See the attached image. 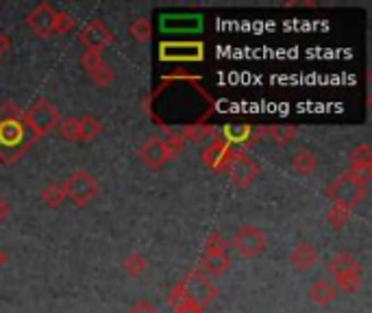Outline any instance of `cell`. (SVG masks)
<instances>
[{
  "label": "cell",
  "mask_w": 372,
  "mask_h": 313,
  "mask_svg": "<svg viewBox=\"0 0 372 313\" xmlns=\"http://www.w3.org/2000/svg\"><path fill=\"white\" fill-rule=\"evenodd\" d=\"M327 196L333 205H342L352 211L368 196V187L357 183L348 172H342L327 185Z\"/></svg>",
  "instance_id": "6da1fadb"
},
{
  "label": "cell",
  "mask_w": 372,
  "mask_h": 313,
  "mask_svg": "<svg viewBox=\"0 0 372 313\" xmlns=\"http://www.w3.org/2000/svg\"><path fill=\"white\" fill-rule=\"evenodd\" d=\"M22 122L33 131V140H37L39 135H46L55 126L62 122V113L57 111V107L48 101V98H39L33 103L29 111L22 113Z\"/></svg>",
  "instance_id": "7a4b0ae2"
},
{
  "label": "cell",
  "mask_w": 372,
  "mask_h": 313,
  "mask_svg": "<svg viewBox=\"0 0 372 313\" xmlns=\"http://www.w3.org/2000/svg\"><path fill=\"white\" fill-rule=\"evenodd\" d=\"M179 283L183 285V289L187 293V300L194 303V305H199V307H203V309L209 303H213L215 298H218V293H220L218 287L211 283V279L205 277V274L199 268L187 272Z\"/></svg>",
  "instance_id": "3957f363"
},
{
  "label": "cell",
  "mask_w": 372,
  "mask_h": 313,
  "mask_svg": "<svg viewBox=\"0 0 372 313\" xmlns=\"http://www.w3.org/2000/svg\"><path fill=\"white\" fill-rule=\"evenodd\" d=\"M62 185L66 191V198H70L76 207H85L98 194L96 179L85 170H74Z\"/></svg>",
  "instance_id": "277c9868"
},
{
  "label": "cell",
  "mask_w": 372,
  "mask_h": 313,
  "mask_svg": "<svg viewBox=\"0 0 372 313\" xmlns=\"http://www.w3.org/2000/svg\"><path fill=\"white\" fill-rule=\"evenodd\" d=\"M224 172L229 174V179L233 181V185L246 189V187H250L255 183V179H257L259 166L244 150H238V152L233 150L231 159H229V166H227Z\"/></svg>",
  "instance_id": "5b68a950"
},
{
  "label": "cell",
  "mask_w": 372,
  "mask_h": 313,
  "mask_svg": "<svg viewBox=\"0 0 372 313\" xmlns=\"http://www.w3.org/2000/svg\"><path fill=\"white\" fill-rule=\"evenodd\" d=\"M233 248L238 250L244 259L259 257L266 248V233L255 224H244L238 233H235Z\"/></svg>",
  "instance_id": "8992f818"
},
{
  "label": "cell",
  "mask_w": 372,
  "mask_h": 313,
  "mask_svg": "<svg viewBox=\"0 0 372 313\" xmlns=\"http://www.w3.org/2000/svg\"><path fill=\"white\" fill-rule=\"evenodd\" d=\"M113 37H115L113 31L98 17L90 20V22L81 29V33H78V39H81V44L90 52H103L107 46H111Z\"/></svg>",
  "instance_id": "52a82bcc"
},
{
  "label": "cell",
  "mask_w": 372,
  "mask_h": 313,
  "mask_svg": "<svg viewBox=\"0 0 372 313\" xmlns=\"http://www.w3.org/2000/svg\"><path fill=\"white\" fill-rule=\"evenodd\" d=\"M205 46L201 42H166L159 46L162 61H203Z\"/></svg>",
  "instance_id": "ba28073f"
},
{
  "label": "cell",
  "mask_w": 372,
  "mask_h": 313,
  "mask_svg": "<svg viewBox=\"0 0 372 313\" xmlns=\"http://www.w3.org/2000/svg\"><path fill=\"white\" fill-rule=\"evenodd\" d=\"M233 154V148L222 140L220 135H215L211 144L203 150V163L209 168V170H215V172H224L227 166H229V159Z\"/></svg>",
  "instance_id": "9c48e42d"
},
{
  "label": "cell",
  "mask_w": 372,
  "mask_h": 313,
  "mask_svg": "<svg viewBox=\"0 0 372 313\" xmlns=\"http://www.w3.org/2000/svg\"><path fill=\"white\" fill-rule=\"evenodd\" d=\"M137 154H140L142 163H146L152 170H159V168H164L170 161L168 150H166V146L162 142V137H157V135L148 137V140L140 146V150H137Z\"/></svg>",
  "instance_id": "30bf717a"
},
{
  "label": "cell",
  "mask_w": 372,
  "mask_h": 313,
  "mask_svg": "<svg viewBox=\"0 0 372 313\" xmlns=\"http://www.w3.org/2000/svg\"><path fill=\"white\" fill-rule=\"evenodd\" d=\"M55 7L50 3L37 5L29 15H27V24L37 37H50L52 35V20H55Z\"/></svg>",
  "instance_id": "8fae6325"
},
{
  "label": "cell",
  "mask_w": 372,
  "mask_h": 313,
  "mask_svg": "<svg viewBox=\"0 0 372 313\" xmlns=\"http://www.w3.org/2000/svg\"><path fill=\"white\" fill-rule=\"evenodd\" d=\"M289 261L299 272H309L313 265L318 263V252L309 242H299L289 254Z\"/></svg>",
  "instance_id": "7c38bea8"
},
{
  "label": "cell",
  "mask_w": 372,
  "mask_h": 313,
  "mask_svg": "<svg viewBox=\"0 0 372 313\" xmlns=\"http://www.w3.org/2000/svg\"><path fill=\"white\" fill-rule=\"evenodd\" d=\"M327 270H329V274L333 279H338V277H344V274H348V272H359L362 263L352 257L350 252H336L327 261Z\"/></svg>",
  "instance_id": "4fadbf2b"
},
{
  "label": "cell",
  "mask_w": 372,
  "mask_h": 313,
  "mask_svg": "<svg viewBox=\"0 0 372 313\" xmlns=\"http://www.w3.org/2000/svg\"><path fill=\"white\" fill-rule=\"evenodd\" d=\"M336 298H338V289L327 279H320V281H316L309 287V300L313 305H318V307H327Z\"/></svg>",
  "instance_id": "5bb4252c"
},
{
  "label": "cell",
  "mask_w": 372,
  "mask_h": 313,
  "mask_svg": "<svg viewBox=\"0 0 372 313\" xmlns=\"http://www.w3.org/2000/svg\"><path fill=\"white\" fill-rule=\"evenodd\" d=\"M20 117H5V120L0 122V144L13 146L24 140V126L20 122Z\"/></svg>",
  "instance_id": "9a60e30c"
},
{
  "label": "cell",
  "mask_w": 372,
  "mask_h": 313,
  "mask_svg": "<svg viewBox=\"0 0 372 313\" xmlns=\"http://www.w3.org/2000/svg\"><path fill=\"white\" fill-rule=\"evenodd\" d=\"M231 261L227 254H203L201 259V272L209 279H218L229 270Z\"/></svg>",
  "instance_id": "2e32d148"
},
{
  "label": "cell",
  "mask_w": 372,
  "mask_h": 313,
  "mask_svg": "<svg viewBox=\"0 0 372 313\" xmlns=\"http://www.w3.org/2000/svg\"><path fill=\"white\" fill-rule=\"evenodd\" d=\"M262 133H266L270 137V142L279 148H285L294 142V137H296V129L292 124H272L268 129H264Z\"/></svg>",
  "instance_id": "e0dca14e"
},
{
  "label": "cell",
  "mask_w": 372,
  "mask_h": 313,
  "mask_svg": "<svg viewBox=\"0 0 372 313\" xmlns=\"http://www.w3.org/2000/svg\"><path fill=\"white\" fill-rule=\"evenodd\" d=\"M316 166H318L316 154H313L311 150H299L292 156V168L301 176H311L313 172H316Z\"/></svg>",
  "instance_id": "ac0fdd59"
},
{
  "label": "cell",
  "mask_w": 372,
  "mask_h": 313,
  "mask_svg": "<svg viewBox=\"0 0 372 313\" xmlns=\"http://www.w3.org/2000/svg\"><path fill=\"white\" fill-rule=\"evenodd\" d=\"M78 122H81V129H78V142H94L96 137L103 133V122L94 115L78 117Z\"/></svg>",
  "instance_id": "d6986e66"
},
{
  "label": "cell",
  "mask_w": 372,
  "mask_h": 313,
  "mask_svg": "<svg viewBox=\"0 0 372 313\" xmlns=\"http://www.w3.org/2000/svg\"><path fill=\"white\" fill-rule=\"evenodd\" d=\"M252 133H255V129H250L248 124H242V126H227V129H224V135H220V137H222V140H224L229 146H233V144H244V146H248Z\"/></svg>",
  "instance_id": "ffe728a7"
},
{
  "label": "cell",
  "mask_w": 372,
  "mask_h": 313,
  "mask_svg": "<svg viewBox=\"0 0 372 313\" xmlns=\"http://www.w3.org/2000/svg\"><path fill=\"white\" fill-rule=\"evenodd\" d=\"M146 268H148V261H146V257L142 252H131V254H127V259L122 261V270L133 279L142 277V274L146 272Z\"/></svg>",
  "instance_id": "44dd1931"
},
{
  "label": "cell",
  "mask_w": 372,
  "mask_h": 313,
  "mask_svg": "<svg viewBox=\"0 0 372 313\" xmlns=\"http://www.w3.org/2000/svg\"><path fill=\"white\" fill-rule=\"evenodd\" d=\"M333 285H336V289H342L344 293H357L364 285V274H362V270L348 272V274H344V277H338Z\"/></svg>",
  "instance_id": "7402d4cb"
},
{
  "label": "cell",
  "mask_w": 372,
  "mask_h": 313,
  "mask_svg": "<svg viewBox=\"0 0 372 313\" xmlns=\"http://www.w3.org/2000/svg\"><path fill=\"white\" fill-rule=\"evenodd\" d=\"M129 33H131V37L135 39V42H140V44H146L148 39H150V35H152V27H150V20L148 17H137V20H133L131 22V27H129Z\"/></svg>",
  "instance_id": "603a6c76"
},
{
  "label": "cell",
  "mask_w": 372,
  "mask_h": 313,
  "mask_svg": "<svg viewBox=\"0 0 372 313\" xmlns=\"http://www.w3.org/2000/svg\"><path fill=\"white\" fill-rule=\"evenodd\" d=\"M162 142H164V146L168 150L170 161L176 159V156H179L183 152V148H185V140L181 137V133H174V131H166V135L162 137Z\"/></svg>",
  "instance_id": "cb8c5ba5"
},
{
  "label": "cell",
  "mask_w": 372,
  "mask_h": 313,
  "mask_svg": "<svg viewBox=\"0 0 372 313\" xmlns=\"http://www.w3.org/2000/svg\"><path fill=\"white\" fill-rule=\"evenodd\" d=\"M42 201H44V205H48V207H59L64 201H66V191H64V185L62 183H50V185H46L44 187V191H42Z\"/></svg>",
  "instance_id": "d4e9b609"
},
{
  "label": "cell",
  "mask_w": 372,
  "mask_h": 313,
  "mask_svg": "<svg viewBox=\"0 0 372 313\" xmlns=\"http://www.w3.org/2000/svg\"><path fill=\"white\" fill-rule=\"evenodd\" d=\"M76 24V20L68 11H57L52 20V35H68Z\"/></svg>",
  "instance_id": "484cf974"
},
{
  "label": "cell",
  "mask_w": 372,
  "mask_h": 313,
  "mask_svg": "<svg viewBox=\"0 0 372 313\" xmlns=\"http://www.w3.org/2000/svg\"><path fill=\"white\" fill-rule=\"evenodd\" d=\"M348 220H350V209H346V207H342V205H333V207L329 209V213H327V222H329V226H333V228L346 226Z\"/></svg>",
  "instance_id": "4316f807"
},
{
  "label": "cell",
  "mask_w": 372,
  "mask_h": 313,
  "mask_svg": "<svg viewBox=\"0 0 372 313\" xmlns=\"http://www.w3.org/2000/svg\"><path fill=\"white\" fill-rule=\"evenodd\" d=\"M229 242L220 233H209L205 240V254H227Z\"/></svg>",
  "instance_id": "83f0119b"
},
{
  "label": "cell",
  "mask_w": 372,
  "mask_h": 313,
  "mask_svg": "<svg viewBox=\"0 0 372 313\" xmlns=\"http://www.w3.org/2000/svg\"><path fill=\"white\" fill-rule=\"evenodd\" d=\"M78 129H81L78 117H64V120L59 122V133H62L64 140L68 142H78Z\"/></svg>",
  "instance_id": "f1b7e54d"
},
{
  "label": "cell",
  "mask_w": 372,
  "mask_h": 313,
  "mask_svg": "<svg viewBox=\"0 0 372 313\" xmlns=\"http://www.w3.org/2000/svg\"><path fill=\"white\" fill-rule=\"evenodd\" d=\"M348 163L350 168L352 166H364V163H372V150L368 144H359L350 150V156H348Z\"/></svg>",
  "instance_id": "f546056e"
},
{
  "label": "cell",
  "mask_w": 372,
  "mask_h": 313,
  "mask_svg": "<svg viewBox=\"0 0 372 313\" xmlns=\"http://www.w3.org/2000/svg\"><path fill=\"white\" fill-rule=\"evenodd\" d=\"M348 174L355 179L357 183H362L364 187H368L370 185V181H372V163H364V166H352V168H348Z\"/></svg>",
  "instance_id": "4dcf8cb0"
},
{
  "label": "cell",
  "mask_w": 372,
  "mask_h": 313,
  "mask_svg": "<svg viewBox=\"0 0 372 313\" xmlns=\"http://www.w3.org/2000/svg\"><path fill=\"white\" fill-rule=\"evenodd\" d=\"M105 61H103V57H101V52H90V50H85L83 52V57H81V68L92 76L98 68H101Z\"/></svg>",
  "instance_id": "1f68e13d"
},
{
  "label": "cell",
  "mask_w": 372,
  "mask_h": 313,
  "mask_svg": "<svg viewBox=\"0 0 372 313\" xmlns=\"http://www.w3.org/2000/svg\"><path fill=\"white\" fill-rule=\"evenodd\" d=\"M113 78H115V72H113L111 66H107V64H103L101 68H98V70L92 74V81H94L96 85H101V87L111 85V83H113Z\"/></svg>",
  "instance_id": "d6a6232c"
},
{
  "label": "cell",
  "mask_w": 372,
  "mask_h": 313,
  "mask_svg": "<svg viewBox=\"0 0 372 313\" xmlns=\"http://www.w3.org/2000/svg\"><path fill=\"white\" fill-rule=\"evenodd\" d=\"M187 303H189V300H187V293H185L183 285L176 283V285L170 289V293H168V305H170L172 309H179V307H183V305H187Z\"/></svg>",
  "instance_id": "836d02e7"
},
{
  "label": "cell",
  "mask_w": 372,
  "mask_h": 313,
  "mask_svg": "<svg viewBox=\"0 0 372 313\" xmlns=\"http://www.w3.org/2000/svg\"><path fill=\"white\" fill-rule=\"evenodd\" d=\"M213 131L209 129V126H187L183 133H181V137L183 140H189V142H194V144H199V142H203L205 137H209Z\"/></svg>",
  "instance_id": "e575fe53"
},
{
  "label": "cell",
  "mask_w": 372,
  "mask_h": 313,
  "mask_svg": "<svg viewBox=\"0 0 372 313\" xmlns=\"http://www.w3.org/2000/svg\"><path fill=\"white\" fill-rule=\"evenodd\" d=\"M129 313H159V309H157L150 300H137V303L129 309Z\"/></svg>",
  "instance_id": "d590c367"
},
{
  "label": "cell",
  "mask_w": 372,
  "mask_h": 313,
  "mask_svg": "<svg viewBox=\"0 0 372 313\" xmlns=\"http://www.w3.org/2000/svg\"><path fill=\"white\" fill-rule=\"evenodd\" d=\"M9 215H11V205L5 198H0V224H3Z\"/></svg>",
  "instance_id": "8d00e7d4"
},
{
  "label": "cell",
  "mask_w": 372,
  "mask_h": 313,
  "mask_svg": "<svg viewBox=\"0 0 372 313\" xmlns=\"http://www.w3.org/2000/svg\"><path fill=\"white\" fill-rule=\"evenodd\" d=\"M174 313H203V307L194 305V303H187V305H183L179 309H174Z\"/></svg>",
  "instance_id": "74e56055"
},
{
  "label": "cell",
  "mask_w": 372,
  "mask_h": 313,
  "mask_svg": "<svg viewBox=\"0 0 372 313\" xmlns=\"http://www.w3.org/2000/svg\"><path fill=\"white\" fill-rule=\"evenodd\" d=\"M9 48H11V42H9V37L0 31V57H5L7 52H9Z\"/></svg>",
  "instance_id": "f35d334b"
},
{
  "label": "cell",
  "mask_w": 372,
  "mask_h": 313,
  "mask_svg": "<svg viewBox=\"0 0 372 313\" xmlns=\"http://www.w3.org/2000/svg\"><path fill=\"white\" fill-rule=\"evenodd\" d=\"M9 261V257H7V252L3 250V246H0V268H3L5 263Z\"/></svg>",
  "instance_id": "ab89813d"
}]
</instances>
